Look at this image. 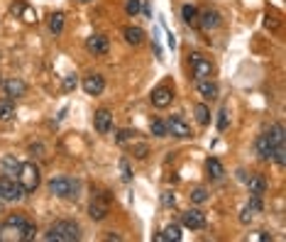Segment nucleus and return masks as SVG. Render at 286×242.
Wrapping results in <instances>:
<instances>
[{
  "label": "nucleus",
  "mask_w": 286,
  "mask_h": 242,
  "mask_svg": "<svg viewBox=\"0 0 286 242\" xmlns=\"http://www.w3.org/2000/svg\"><path fill=\"white\" fill-rule=\"evenodd\" d=\"M44 240L49 242H76L81 240V228H78V223L74 220H59L54 223L49 232L44 235Z\"/></svg>",
  "instance_id": "1"
},
{
  "label": "nucleus",
  "mask_w": 286,
  "mask_h": 242,
  "mask_svg": "<svg viewBox=\"0 0 286 242\" xmlns=\"http://www.w3.org/2000/svg\"><path fill=\"white\" fill-rule=\"evenodd\" d=\"M49 193L56 198H74L76 201L81 196V184L74 179H66V176H56L49 181Z\"/></svg>",
  "instance_id": "2"
},
{
  "label": "nucleus",
  "mask_w": 286,
  "mask_h": 242,
  "mask_svg": "<svg viewBox=\"0 0 286 242\" xmlns=\"http://www.w3.org/2000/svg\"><path fill=\"white\" fill-rule=\"evenodd\" d=\"M30 220L25 215H10L0 225V242H22V228L27 225Z\"/></svg>",
  "instance_id": "3"
},
{
  "label": "nucleus",
  "mask_w": 286,
  "mask_h": 242,
  "mask_svg": "<svg viewBox=\"0 0 286 242\" xmlns=\"http://www.w3.org/2000/svg\"><path fill=\"white\" fill-rule=\"evenodd\" d=\"M39 166L34 164V162H25V164H20V171H17V181L22 184V188H25V193H30V191H37V186H39Z\"/></svg>",
  "instance_id": "4"
},
{
  "label": "nucleus",
  "mask_w": 286,
  "mask_h": 242,
  "mask_svg": "<svg viewBox=\"0 0 286 242\" xmlns=\"http://www.w3.org/2000/svg\"><path fill=\"white\" fill-rule=\"evenodd\" d=\"M25 198V188L17 179L12 176H0V201H8V203H15V201H22Z\"/></svg>",
  "instance_id": "5"
},
{
  "label": "nucleus",
  "mask_w": 286,
  "mask_h": 242,
  "mask_svg": "<svg viewBox=\"0 0 286 242\" xmlns=\"http://www.w3.org/2000/svg\"><path fill=\"white\" fill-rule=\"evenodd\" d=\"M191 71H193V78L196 81H203V78H213V71H215V66L210 59L201 54V52H193L191 54Z\"/></svg>",
  "instance_id": "6"
},
{
  "label": "nucleus",
  "mask_w": 286,
  "mask_h": 242,
  "mask_svg": "<svg viewBox=\"0 0 286 242\" xmlns=\"http://www.w3.org/2000/svg\"><path fill=\"white\" fill-rule=\"evenodd\" d=\"M110 213V196L108 193H100L91 201V206H88V215L91 220H105Z\"/></svg>",
  "instance_id": "7"
},
{
  "label": "nucleus",
  "mask_w": 286,
  "mask_h": 242,
  "mask_svg": "<svg viewBox=\"0 0 286 242\" xmlns=\"http://www.w3.org/2000/svg\"><path fill=\"white\" fill-rule=\"evenodd\" d=\"M166 130H169V135H174V137H179V140H188V137H193V132H191V127H188V122L181 118V115H171L169 120H166Z\"/></svg>",
  "instance_id": "8"
},
{
  "label": "nucleus",
  "mask_w": 286,
  "mask_h": 242,
  "mask_svg": "<svg viewBox=\"0 0 286 242\" xmlns=\"http://www.w3.org/2000/svg\"><path fill=\"white\" fill-rule=\"evenodd\" d=\"M149 100H152L154 108L164 110V108H169V105H171V100H174V91H171V86H157L152 91Z\"/></svg>",
  "instance_id": "9"
},
{
  "label": "nucleus",
  "mask_w": 286,
  "mask_h": 242,
  "mask_svg": "<svg viewBox=\"0 0 286 242\" xmlns=\"http://www.w3.org/2000/svg\"><path fill=\"white\" fill-rule=\"evenodd\" d=\"M86 49H88V54H93V56H105L110 49L108 37L105 34H91L86 39Z\"/></svg>",
  "instance_id": "10"
},
{
  "label": "nucleus",
  "mask_w": 286,
  "mask_h": 242,
  "mask_svg": "<svg viewBox=\"0 0 286 242\" xmlns=\"http://www.w3.org/2000/svg\"><path fill=\"white\" fill-rule=\"evenodd\" d=\"M93 127L98 135H108L113 132V113L108 108H100L96 110V115H93Z\"/></svg>",
  "instance_id": "11"
},
{
  "label": "nucleus",
  "mask_w": 286,
  "mask_h": 242,
  "mask_svg": "<svg viewBox=\"0 0 286 242\" xmlns=\"http://www.w3.org/2000/svg\"><path fill=\"white\" fill-rule=\"evenodd\" d=\"M196 88H198V93H201V98L206 100V103H213V100H218V96H220V88L213 78L196 81Z\"/></svg>",
  "instance_id": "12"
},
{
  "label": "nucleus",
  "mask_w": 286,
  "mask_h": 242,
  "mask_svg": "<svg viewBox=\"0 0 286 242\" xmlns=\"http://www.w3.org/2000/svg\"><path fill=\"white\" fill-rule=\"evenodd\" d=\"M274 147L276 144L272 142V137H269V132H264L257 137V142H254V149H257V157L262 159V162H269L272 159V154H274Z\"/></svg>",
  "instance_id": "13"
},
{
  "label": "nucleus",
  "mask_w": 286,
  "mask_h": 242,
  "mask_svg": "<svg viewBox=\"0 0 286 242\" xmlns=\"http://www.w3.org/2000/svg\"><path fill=\"white\" fill-rule=\"evenodd\" d=\"M181 225L188 228V230H203V228H206V215H203L201 210L191 208L181 215Z\"/></svg>",
  "instance_id": "14"
},
{
  "label": "nucleus",
  "mask_w": 286,
  "mask_h": 242,
  "mask_svg": "<svg viewBox=\"0 0 286 242\" xmlns=\"http://www.w3.org/2000/svg\"><path fill=\"white\" fill-rule=\"evenodd\" d=\"M3 91H5L8 98H22V96L27 93V83H25L22 78L12 76V78H8V81H3Z\"/></svg>",
  "instance_id": "15"
},
{
  "label": "nucleus",
  "mask_w": 286,
  "mask_h": 242,
  "mask_svg": "<svg viewBox=\"0 0 286 242\" xmlns=\"http://www.w3.org/2000/svg\"><path fill=\"white\" fill-rule=\"evenodd\" d=\"M220 12L218 10H203L198 12V27L201 30H206V32H210V30H218L220 27Z\"/></svg>",
  "instance_id": "16"
},
{
  "label": "nucleus",
  "mask_w": 286,
  "mask_h": 242,
  "mask_svg": "<svg viewBox=\"0 0 286 242\" xmlns=\"http://www.w3.org/2000/svg\"><path fill=\"white\" fill-rule=\"evenodd\" d=\"M81 86H83V91H86L88 96H100L105 91V78L100 76V74H88Z\"/></svg>",
  "instance_id": "17"
},
{
  "label": "nucleus",
  "mask_w": 286,
  "mask_h": 242,
  "mask_svg": "<svg viewBox=\"0 0 286 242\" xmlns=\"http://www.w3.org/2000/svg\"><path fill=\"white\" fill-rule=\"evenodd\" d=\"M122 37H125V42L132 44V47H140V44L144 42V30L142 27H135V25H127L125 30H122Z\"/></svg>",
  "instance_id": "18"
},
{
  "label": "nucleus",
  "mask_w": 286,
  "mask_h": 242,
  "mask_svg": "<svg viewBox=\"0 0 286 242\" xmlns=\"http://www.w3.org/2000/svg\"><path fill=\"white\" fill-rule=\"evenodd\" d=\"M247 188H250V196H264L267 191V179L262 174H252L247 179Z\"/></svg>",
  "instance_id": "19"
},
{
  "label": "nucleus",
  "mask_w": 286,
  "mask_h": 242,
  "mask_svg": "<svg viewBox=\"0 0 286 242\" xmlns=\"http://www.w3.org/2000/svg\"><path fill=\"white\" fill-rule=\"evenodd\" d=\"M0 169H3V174L5 176H12V179H17V171H20V162L12 157V154H8V157H3L0 159Z\"/></svg>",
  "instance_id": "20"
},
{
  "label": "nucleus",
  "mask_w": 286,
  "mask_h": 242,
  "mask_svg": "<svg viewBox=\"0 0 286 242\" xmlns=\"http://www.w3.org/2000/svg\"><path fill=\"white\" fill-rule=\"evenodd\" d=\"M157 242H166V240H174V242H179L181 240V225H176V223H171V225H166L164 230L159 232L157 237H154Z\"/></svg>",
  "instance_id": "21"
},
{
  "label": "nucleus",
  "mask_w": 286,
  "mask_h": 242,
  "mask_svg": "<svg viewBox=\"0 0 286 242\" xmlns=\"http://www.w3.org/2000/svg\"><path fill=\"white\" fill-rule=\"evenodd\" d=\"M206 171H208V176L213 179V181H218V179H223V176H225V166H223V162H220V159L210 157L208 162H206Z\"/></svg>",
  "instance_id": "22"
},
{
  "label": "nucleus",
  "mask_w": 286,
  "mask_h": 242,
  "mask_svg": "<svg viewBox=\"0 0 286 242\" xmlns=\"http://www.w3.org/2000/svg\"><path fill=\"white\" fill-rule=\"evenodd\" d=\"M181 17H184V22H186L188 27H198V8L196 5L186 3V5L181 8Z\"/></svg>",
  "instance_id": "23"
},
{
  "label": "nucleus",
  "mask_w": 286,
  "mask_h": 242,
  "mask_svg": "<svg viewBox=\"0 0 286 242\" xmlns=\"http://www.w3.org/2000/svg\"><path fill=\"white\" fill-rule=\"evenodd\" d=\"M15 118V103H12V98H3L0 100V120L8 122Z\"/></svg>",
  "instance_id": "24"
},
{
  "label": "nucleus",
  "mask_w": 286,
  "mask_h": 242,
  "mask_svg": "<svg viewBox=\"0 0 286 242\" xmlns=\"http://www.w3.org/2000/svg\"><path fill=\"white\" fill-rule=\"evenodd\" d=\"M49 32L59 37V34L64 32V12H54L52 17H49Z\"/></svg>",
  "instance_id": "25"
},
{
  "label": "nucleus",
  "mask_w": 286,
  "mask_h": 242,
  "mask_svg": "<svg viewBox=\"0 0 286 242\" xmlns=\"http://www.w3.org/2000/svg\"><path fill=\"white\" fill-rule=\"evenodd\" d=\"M193 113H196L198 125H203V127H206V125L210 122V110H208L206 103H196V105H193Z\"/></svg>",
  "instance_id": "26"
},
{
  "label": "nucleus",
  "mask_w": 286,
  "mask_h": 242,
  "mask_svg": "<svg viewBox=\"0 0 286 242\" xmlns=\"http://www.w3.org/2000/svg\"><path fill=\"white\" fill-rule=\"evenodd\" d=\"M149 130H152V135H154V137H159V140L169 135V130H166V122L159 120V118H154V120L149 122Z\"/></svg>",
  "instance_id": "27"
},
{
  "label": "nucleus",
  "mask_w": 286,
  "mask_h": 242,
  "mask_svg": "<svg viewBox=\"0 0 286 242\" xmlns=\"http://www.w3.org/2000/svg\"><path fill=\"white\" fill-rule=\"evenodd\" d=\"M228 125H230V110L220 108V113H218V130L225 132V130H228Z\"/></svg>",
  "instance_id": "28"
},
{
  "label": "nucleus",
  "mask_w": 286,
  "mask_h": 242,
  "mask_svg": "<svg viewBox=\"0 0 286 242\" xmlns=\"http://www.w3.org/2000/svg\"><path fill=\"white\" fill-rule=\"evenodd\" d=\"M142 10V3L140 0H125V12L130 15V17H137Z\"/></svg>",
  "instance_id": "29"
},
{
  "label": "nucleus",
  "mask_w": 286,
  "mask_h": 242,
  "mask_svg": "<svg viewBox=\"0 0 286 242\" xmlns=\"http://www.w3.org/2000/svg\"><path fill=\"white\" fill-rule=\"evenodd\" d=\"M34 235H37V225H34L32 220L22 228V242H30V240H34Z\"/></svg>",
  "instance_id": "30"
},
{
  "label": "nucleus",
  "mask_w": 286,
  "mask_h": 242,
  "mask_svg": "<svg viewBox=\"0 0 286 242\" xmlns=\"http://www.w3.org/2000/svg\"><path fill=\"white\" fill-rule=\"evenodd\" d=\"M191 201H193V203H206V201H208V191H206V188H193V191H191Z\"/></svg>",
  "instance_id": "31"
},
{
  "label": "nucleus",
  "mask_w": 286,
  "mask_h": 242,
  "mask_svg": "<svg viewBox=\"0 0 286 242\" xmlns=\"http://www.w3.org/2000/svg\"><path fill=\"white\" fill-rule=\"evenodd\" d=\"M262 196H252L250 198V203H247V210H250V213H262Z\"/></svg>",
  "instance_id": "32"
},
{
  "label": "nucleus",
  "mask_w": 286,
  "mask_h": 242,
  "mask_svg": "<svg viewBox=\"0 0 286 242\" xmlns=\"http://www.w3.org/2000/svg\"><path fill=\"white\" fill-rule=\"evenodd\" d=\"M20 15H22V20L25 22H37V10H32L30 5H22Z\"/></svg>",
  "instance_id": "33"
},
{
  "label": "nucleus",
  "mask_w": 286,
  "mask_h": 242,
  "mask_svg": "<svg viewBox=\"0 0 286 242\" xmlns=\"http://www.w3.org/2000/svg\"><path fill=\"white\" fill-rule=\"evenodd\" d=\"M120 171H122V181H132V169H130V162L122 157L120 159Z\"/></svg>",
  "instance_id": "34"
},
{
  "label": "nucleus",
  "mask_w": 286,
  "mask_h": 242,
  "mask_svg": "<svg viewBox=\"0 0 286 242\" xmlns=\"http://www.w3.org/2000/svg\"><path fill=\"white\" fill-rule=\"evenodd\" d=\"M76 86H78L76 74H71V76H66V78H64V91H66V93H69V91H74Z\"/></svg>",
  "instance_id": "35"
},
{
  "label": "nucleus",
  "mask_w": 286,
  "mask_h": 242,
  "mask_svg": "<svg viewBox=\"0 0 286 242\" xmlns=\"http://www.w3.org/2000/svg\"><path fill=\"white\" fill-rule=\"evenodd\" d=\"M132 154H135L137 159H144V157L149 154V147H147V144H137V147H132Z\"/></svg>",
  "instance_id": "36"
},
{
  "label": "nucleus",
  "mask_w": 286,
  "mask_h": 242,
  "mask_svg": "<svg viewBox=\"0 0 286 242\" xmlns=\"http://www.w3.org/2000/svg\"><path fill=\"white\" fill-rule=\"evenodd\" d=\"M132 135H135L132 130H120V132H118V137H115V140H118V142L122 144V142H127V140H130Z\"/></svg>",
  "instance_id": "37"
},
{
  "label": "nucleus",
  "mask_w": 286,
  "mask_h": 242,
  "mask_svg": "<svg viewBox=\"0 0 286 242\" xmlns=\"http://www.w3.org/2000/svg\"><path fill=\"white\" fill-rule=\"evenodd\" d=\"M174 193H169V191H164V193H162V203H164V206H174Z\"/></svg>",
  "instance_id": "38"
},
{
  "label": "nucleus",
  "mask_w": 286,
  "mask_h": 242,
  "mask_svg": "<svg viewBox=\"0 0 286 242\" xmlns=\"http://www.w3.org/2000/svg\"><path fill=\"white\" fill-rule=\"evenodd\" d=\"M142 12L149 17V20H152V8H149V5H142Z\"/></svg>",
  "instance_id": "39"
},
{
  "label": "nucleus",
  "mask_w": 286,
  "mask_h": 242,
  "mask_svg": "<svg viewBox=\"0 0 286 242\" xmlns=\"http://www.w3.org/2000/svg\"><path fill=\"white\" fill-rule=\"evenodd\" d=\"M76 3H93V0H76Z\"/></svg>",
  "instance_id": "40"
},
{
  "label": "nucleus",
  "mask_w": 286,
  "mask_h": 242,
  "mask_svg": "<svg viewBox=\"0 0 286 242\" xmlns=\"http://www.w3.org/2000/svg\"><path fill=\"white\" fill-rule=\"evenodd\" d=\"M0 203H3V201H0Z\"/></svg>",
  "instance_id": "41"
}]
</instances>
